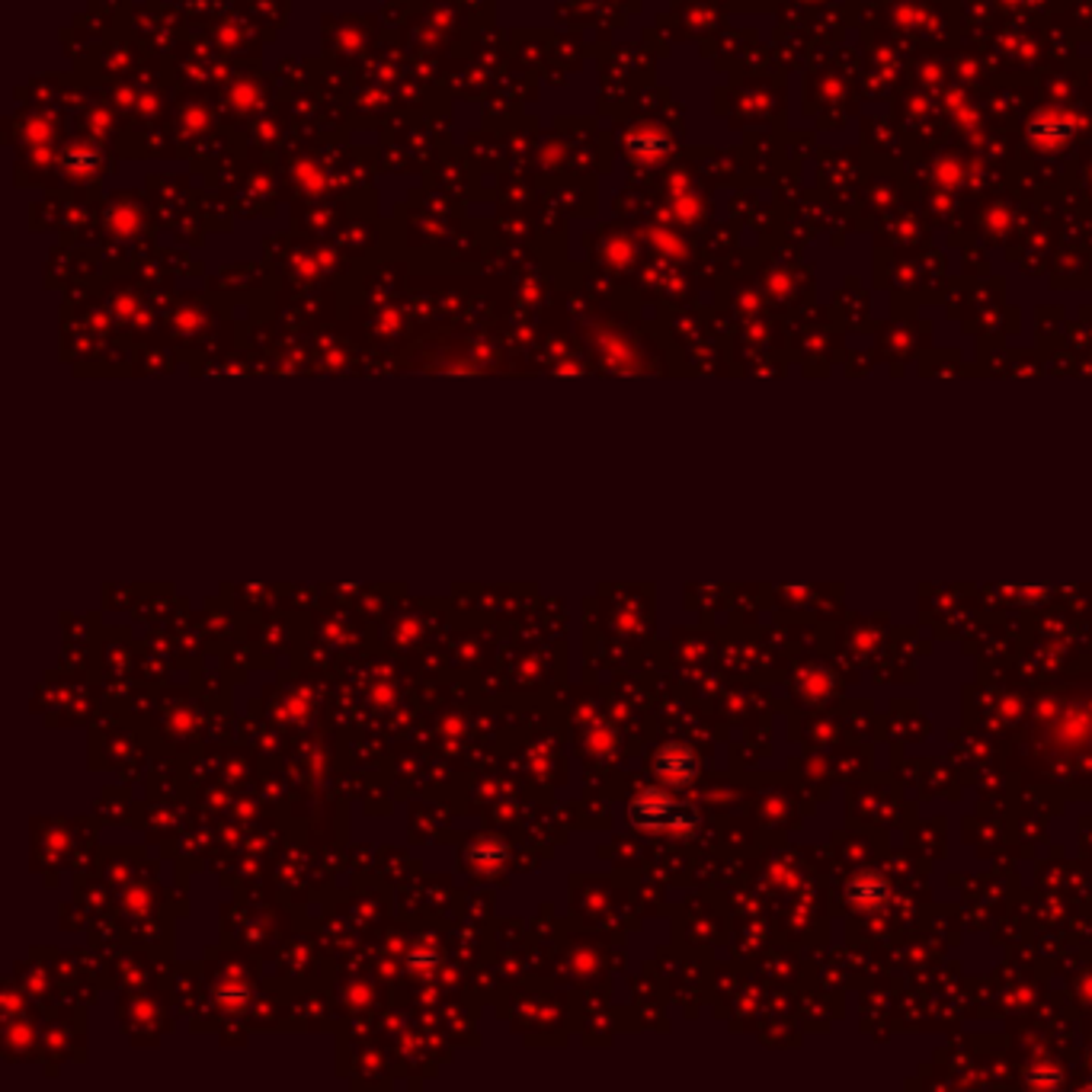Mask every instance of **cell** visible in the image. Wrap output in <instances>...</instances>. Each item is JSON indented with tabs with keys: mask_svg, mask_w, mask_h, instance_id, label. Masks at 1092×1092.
Segmentation results:
<instances>
[{
	"mask_svg": "<svg viewBox=\"0 0 1092 1092\" xmlns=\"http://www.w3.org/2000/svg\"><path fill=\"white\" fill-rule=\"evenodd\" d=\"M634 827L641 830H683V823L695 827V814H690V807H680L667 789H647L641 792L629 807Z\"/></svg>",
	"mask_w": 1092,
	"mask_h": 1092,
	"instance_id": "cell-1",
	"label": "cell"
},
{
	"mask_svg": "<svg viewBox=\"0 0 1092 1092\" xmlns=\"http://www.w3.org/2000/svg\"><path fill=\"white\" fill-rule=\"evenodd\" d=\"M1074 132H1077V115L1067 113V110H1044L1029 125V138H1032V145L1041 148V151L1064 148L1074 138Z\"/></svg>",
	"mask_w": 1092,
	"mask_h": 1092,
	"instance_id": "cell-2",
	"label": "cell"
},
{
	"mask_svg": "<svg viewBox=\"0 0 1092 1092\" xmlns=\"http://www.w3.org/2000/svg\"><path fill=\"white\" fill-rule=\"evenodd\" d=\"M654 772L667 785H686L698 775V756L686 744H667L654 759Z\"/></svg>",
	"mask_w": 1092,
	"mask_h": 1092,
	"instance_id": "cell-3",
	"label": "cell"
},
{
	"mask_svg": "<svg viewBox=\"0 0 1092 1092\" xmlns=\"http://www.w3.org/2000/svg\"><path fill=\"white\" fill-rule=\"evenodd\" d=\"M935 176L942 179V186H958V183H961V171H958L952 161H942L939 171H935Z\"/></svg>",
	"mask_w": 1092,
	"mask_h": 1092,
	"instance_id": "cell-4",
	"label": "cell"
},
{
	"mask_svg": "<svg viewBox=\"0 0 1092 1092\" xmlns=\"http://www.w3.org/2000/svg\"><path fill=\"white\" fill-rule=\"evenodd\" d=\"M650 237H654L663 250H670V253H683V244H680L673 234H667V231H650Z\"/></svg>",
	"mask_w": 1092,
	"mask_h": 1092,
	"instance_id": "cell-5",
	"label": "cell"
}]
</instances>
